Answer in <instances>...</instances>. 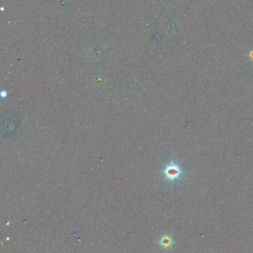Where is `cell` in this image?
<instances>
[{"instance_id":"obj_1","label":"cell","mask_w":253,"mask_h":253,"mask_svg":"<svg viewBox=\"0 0 253 253\" xmlns=\"http://www.w3.org/2000/svg\"><path fill=\"white\" fill-rule=\"evenodd\" d=\"M172 243H173V241L169 236H164L160 240V244H161L162 246L165 247V248L170 247L172 246Z\"/></svg>"},{"instance_id":"obj_2","label":"cell","mask_w":253,"mask_h":253,"mask_svg":"<svg viewBox=\"0 0 253 253\" xmlns=\"http://www.w3.org/2000/svg\"><path fill=\"white\" fill-rule=\"evenodd\" d=\"M177 174H178V172H177V170H176L175 168H169V169H168L167 175L171 176V178H172V176H174V175H176Z\"/></svg>"}]
</instances>
